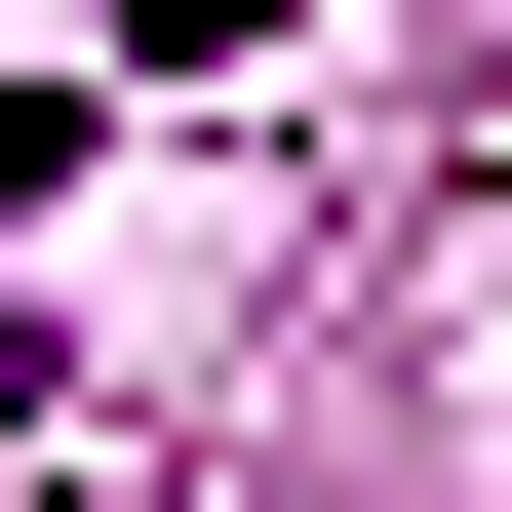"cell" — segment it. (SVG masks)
<instances>
[{"label": "cell", "instance_id": "6da1fadb", "mask_svg": "<svg viewBox=\"0 0 512 512\" xmlns=\"http://www.w3.org/2000/svg\"><path fill=\"white\" fill-rule=\"evenodd\" d=\"M119 40H158V79H237V40H316V0H119Z\"/></svg>", "mask_w": 512, "mask_h": 512}]
</instances>
